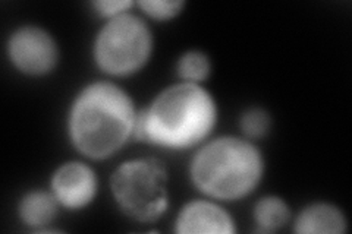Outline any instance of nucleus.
<instances>
[{
  "label": "nucleus",
  "mask_w": 352,
  "mask_h": 234,
  "mask_svg": "<svg viewBox=\"0 0 352 234\" xmlns=\"http://www.w3.org/2000/svg\"><path fill=\"white\" fill-rule=\"evenodd\" d=\"M272 126L270 115L260 107L247 110L241 117V129L250 139H260L266 137Z\"/></svg>",
  "instance_id": "obj_13"
},
{
  "label": "nucleus",
  "mask_w": 352,
  "mask_h": 234,
  "mask_svg": "<svg viewBox=\"0 0 352 234\" xmlns=\"http://www.w3.org/2000/svg\"><path fill=\"white\" fill-rule=\"evenodd\" d=\"M153 36L137 15L120 14L100 30L94 44V58L103 72L128 76L140 71L150 58Z\"/></svg>",
  "instance_id": "obj_5"
},
{
  "label": "nucleus",
  "mask_w": 352,
  "mask_h": 234,
  "mask_svg": "<svg viewBox=\"0 0 352 234\" xmlns=\"http://www.w3.org/2000/svg\"><path fill=\"white\" fill-rule=\"evenodd\" d=\"M119 208L140 222L159 220L169 207L168 172L157 159H137L120 164L110 177Z\"/></svg>",
  "instance_id": "obj_4"
},
{
  "label": "nucleus",
  "mask_w": 352,
  "mask_h": 234,
  "mask_svg": "<svg viewBox=\"0 0 352 234\" xmlns=\"http://www.w3.org/2000/svg\"><path fill=\"white\" fill-rule=\"evenodd\" d=\"M296 233L302 234H329L345 233L346 220L339 208L330 204H313L307 207L296 218Z\"/></svg>",
  "instance_id": "obj_9"
},
{
  "label": "nucleus",
  "mask_w": 352,
  "mask_h": 234,
  "mask_svg": "<svg viewBox=\"0 0 352 234\" xmlns=\"http://www.w3.org/2000/svg\"><path fill=\"white\" fill-rule=\"evenodd\" d=\"M58 214V199L53 194L43 191L30 192L19 202V217L30 227L50 224Z\"/></svg>",
  "instance_id": "obj_10"
},
{
  "label": "nucleus",
  "mask_w": 352,
  "mask_h": 234,
  "mask_svg": "<svg viewBox=\"0 0 352 234\" xmlns=\"http://www.w3.org/2000/svg\"><path fill=\"white\" fill-rule=\"evenodd\" d=\"M53 195L65 208L80 209L91 202L97 192V176L87 164L66 163L54 172Z\"/></svg>",
  "instance_id": "obj_7"
},
{
  "label": "nucleus",
  "mask_w": 352,
  "mask_h": 234,
  "mask_svg": "<svg viewBox=\"0 0 352 234\" xmlns=\"http://www.w3.org/2000/svg\"><path fill=\"white\" fill-rule=\"evenodd\" d=\"M9 58L16 68L28 75H46L58 63V46L47 31L38 27L16 30L8 43Z\"/></svg>",
  "instance_id": "obj_6"
},
{
  "label": "nucleus",
  "mask_w": 352,
  "mask_h": 234,
  "mask_svg": "<svg viewBox=\"0 0 352 234\" xmlns=\"http://www.w3.org/2000/svg\"><path fill=\"white\" fill-rule=\"evenodd\" d=\"M264 170L261 152L248 141L219 138L195 154L191 179L198 191L222 200H236L256 189Z\"/></svg>",
  "instance_id": "obj_3"
},
{
  "label": "nucleus",
  "mask_w": 352,
  "mask_h": 234,
  "mask_svg": "<svg viewBox=\"0 0 352 234\" xmlns=\"http://www.w3.org/2000/svg\"><path fill=\"white\" fill-rule=\"evenodd\" d=\"M135 108L129 95L112 82H94L75 98L69 115V135L85 157L107 159L134 133Z\"/></svg>",
  "instance_id": "obj_2"
},
{
  "label": "nucleus",
  "mask_w": 352,
  "mask_h": 234,
  "mask_svg": "<svg viewBox=\"0 0 352 234\" xmlns=\"http://www.w3.org/2000/svg\"><path fill=\"white\" fill-rule=\"evenodd\" d=\"M210 60L203 51L192 50L181 56L176 71L185 82L197 84L207 80L210 75Z\"/></svg>",
  "instance_id": "obj_12"
},
{
  "label": "nucleus",
  "mask_w": 352,
  "mask_h": 234,
  "mask_svg": "<svg viewBox=\"0 0 352 234\" xmlns=\"http://www.w3.org/2000/svg\"><path fill=\"white\" fill-rule=\"evenodd\" d=\"M132 5L134 3L128 2V0H100V2L93 3L98 14L110 19L120 14H125V10L129 9Z\"/></svg>",
  "instance_id": "obj_15"
},
{
  "label": "nucleus",
  "mask_w": 352,
  "mask_h": 234,
  "mask_svg": "<svg viewBox=\"0 0 352 234\" xmlns=\"http://www.w3.org/2000/svg\"><path fill=\"white\" fill-rule=\"evenodd\" d=\"M138 5L147 15L159 21L176 16L185 6L182 0H142Z\"/></svg>",
  "instance_id": "obj_14"
},
{
  "label": "nucleus",
  "mask_w": 352,
  "mask_h": 234,
  "mask_svg": "<svg viewBox=\"0 0 352 234\" xmlns=\"http://www.w3.org/2000/svg\"><path fill=\"white\" fill-rule=\"evenodd\" d=\"M175 230L181 234L191 233H235L234 220L223 208L208 200H192L185 205L176 218Z\"/></svg>",
  "instance_id": "obj_8"
},
{
  "label": "nucleus",
  "mask_w": 352,
  "mask_h": 234,
  "mask_svg": "<svg viewBox=\"0 0 352 234\" xmlns=\"http://www.w3.org/2000/svg\"><path fill=\"white\" fill-rule=\"evenodd\" d=\"M291 218V211L285 200L276 196L260 199L254 208V220L258 231L272 233L282 229Z\"/></svg>",
  "instance_id": "obj_11"
},
{
  "label": "nucleus",
  "mask_w": 352,
  "mask_h": 234,
  "mask_svg": "<svg viewBox=\"0 0 352 234\" xmlns=\"http://www.w3.org/2000/svg\"><path fill=\"white\" fill-rule=\"evenodd\" d=\"M217 108L203 86L182 82L162 91L150 107L137 113L134 138L172 150H185L208 137Z\"/></svg>",
  "instance_id": "obj_1"
}]
</instances>
